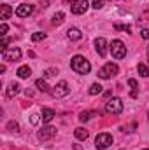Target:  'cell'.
Instances as JSON below:
<instances>
[{
  "label": "cell",
  "mask_w": 149,
  "mask_h": 150,
  "mask_svg": "<svg viewBox=\"0 0 149 150\" xmlns=\"http://www.w3.org/2000/svg\"><path fill=\"white\" fill-rule=\"evenodd\" d=\"M35 86H37L39 91H42V93H51V89H53V87H49V84H47L46 79H37L35 80Z\"/></svg>",
  "instance_id": "cell-14"
},
{
  "label": "cell",
  "mask_w": 149,
  "mask_h": 150,
  "mask_svg": "<svg viewBox=\"0 0 149 150\" xmlns=\"http://www.w3.org/2000/svg\"><path fill=\"white\" fill-rule=\"evenodd\" d=\"M70 93V87H69V84H67V80H60L53 89H51V96L53 98H65L67 94Z\"/></svg>",
  "instance_id": "cell-4"
},
{
  "label": "cell",
  "mask_w": 149,
  "mask_h": 150,
  "mask_svg": "<svg viewBox=\"0 0 149 150\" xmlns=\"http://www.w3.org/2000/svg\"><path fill=\"white\" fill-rule=\"evenodd\" d=\"M9 42H11V40H9L7 37L2 38V42H0V47H2V51H4V49H7V44H9Z\"/></svg>",
  "instance_id": "cell-29"
},
{
  "label": "cell",
  "mask_w": 149,
  "mask_h": 150,
  "mask_svg": "<svg viewBox=\"0 0 149 150\" xmlns=\"http://www.w3.org/2000/svg\"><path fill=\"white\" fill-rule=\"evenodd\" d=\"M54 74H58V70H56V68H51V70H47V72H46V77H51V75H54Z\"/></svg>",
  "instance_id": "cell-31"
},
{
  "label": "cell",
  "mask_w": 149,
  "mask_h": 150,
  "mask_svg": "<svg viewBox=\"0 0 149 150\" xmlns=\"http://www.w3.org/2000/svg\"><path fill=\"white\" fill-rule=\"evenodd\" d=\"M142 150H149V149H142Z\"/></svg>",
  "instance_id": "cell-35"
},
{
  "label": "cell",
  "mask_w": 149,
  "mask_h": 150,
  "mask_svg": "<svg viewBox=\"0 0 149 150\" xmlns=\"http://www.w3.org/2000/svg\"><path fill=\"white\" fill-rule=\"evenodd\" d=\"M16 75H18L19 79H28V77L32 75V70H30V67H28V65H23V67H19V68H18Z\"/></svg>",
  "instance_id": "cell-15"
},
{
  "label": "cell",
  "mask_w": 149,
  "mask_h": 150,
  "mask_svg": "<svg viewBox=\"0 0 149 150\" xmlns=\"http://www.w3.org/2000/svg\"><path fill=\"white\" fill-rule=\"evenodd\" d=\"M46 38V33H42V32H35L34 35H32V42H40V40H44Z\"/></svg>",
  "instance_id": "cell-25"
},
{
  "label": "cell",
  "mask_w": 149,
  "mask_h": 150,
  "mask_svg": "<svg viewBox=\"0 0 149 150\" xmlns=\"http://www.w3.org/2000/svg\"><path fill=\"white\" fill-rule=\"evenodd\" d=\"M114 28H116V30H125V32H130V26H126V25H114Z\"/></svg>",
  "instance_id": "cell-30"
},
{
  "label": "cell",
  "mask_w": 149,
  "mask_h": 150,
  "mask_svg": "<svg viewBox=\"0 0 149 150\" xmlns=\"http://www.w3.org/2000/svg\"><path fill=\"white\" fill-rule=\"evenodd\" d=\"M67 2H70V4H74V2H75V0H67Z\"/></svg>",
  "instance_id": "cell-34"
},
{
  "label": "cell",
  "mask_w": 149,
  "mask_h": 150,
  "mask_svg": "<svg viewBox=\"0 0 149 150\" xmlns=\"http://www.w3.org/2000/svg\"><path fill=\"white\" fill-rule=\"evenodd\" d=\"M63 21H65V12H56V14L53 16V21H51V23H53L54 26H60Z\"/></svg>",
  "instance_id": "cell-19"
},
{
  "label": "cell",
  "mask_w": 149,
  "mask_h": 150,
  "mask_svg": "<svg viewBox=\"0 0 149 150\" xmlns=\"http://www.w3.org/2000/svg\"><path fill=\"white\" fill-rule=\"evenodd\" d=\"M21 58V49L19 47H7L2 51V59L4 61H18Z\"/></svg>",
  "instance_id": "cell-7"
},
{
  "label": "cell",
  "mask_w": 149,
  "mask_h": 150,
  "mask_svg": "<svg viewBox=\"0 0 149 150\" xmlns=\"http://www.w3.org/2000/svg\"><path fill=\"white\" fill-rule=\"evenodd\" d=\"M128 86L133 89V91H132V98H137V89H139L137 80H135V79H130V80H128Z\"/></svg>",
  "instance_id": "cell-21"
},
{
  "label": "cell",
  "mask_w": 149,
  "mask_h": 150,
  "mask_svg": "<svg viewBox=\"0 0 149 150\" xmlns=\"http://www.w3.org/2000/svg\"><path fill=\"white\" fill-rule=\"evenodd\" d=\"M111 145H112V136L109 133H100L95 138V147L98 150H105V149H109Z\"/></svg>",
  "instance_id": "cell-6"
},
{
  "label": "cell",
  "mask_w": 149,
  "mask_h": 150,
  "mask_svg": "<svg viewBox=\"0 0 149 150\" xmlns=\"http://www.w3.org/2000/svg\"><path fill=\"white\" fill-rule=\"evenodd\" d=\"M88 7H90V4H88V0H75L74 4L70 5V11H72V14H84L86 11H88Z\"/></svg>",
  "instance_id": "cell-9"
},
{
  "label": "cell",
  "mask_w": 149,
  "mask_h": 150,
  "mask_svg": "<svg viewBox=\"0 0 149 150\" xmlns=\"http://www.w3.org/2000/svg\"><path fill=\"white\" fill-rule=\"evenodd\" d=\"M74 136L77 138V140H81V142H84L88 136H90V133H88V129L86 127H77L74 131Z\"/></svg>",
  "instance_id": "cell-17"
},
{
  "label": "cell",
  "mask_w": 149,
  "mask_h": 150,
  "mask_svg": "<svg viewBox=\"0 0 149 150\" xmlns=\"http://www.w3.org/2000/svg\"><path fill=\"white\" fill-rule=\"evenodd\" d=\"M53 117H54V110H51V108H42V122H51L53 120Z\"/></svg>",
  "instance_id": "cell-18"
},
{
  "label": "cell",
  "mask_w": 149,
  "mask_h": 150,
  "mask_svg": "<svg viewBox=\"0 0 149 150\" xmlns=\"http://www.w3.org/2000/svg\"><path fill=\"white\" fill-rule=\"evenodd\" d=\"M102 89H104V87H102L100 84H91V87H90V94H91V96H97V94L102 93Z\"/></svg>",
  "instance_id": "cell-22"
},
{
  "label": "cell",
  "mask_w": 149,
  "mask_h": 150,
  "mask_svg": "<svg viewBox=\"0 0 149 150\" xmlns=\"http://www.w3.org/2000/svg\"><path fill=\"white\" fill-rule=\"evenodd\" d=\"M30 122H32V124H37V122H39V115L34 113V115H32V119H30Z\"/></svg>",
  "instance_id": "cell-32"
},
{
  "label": "cell",
  "mask_w": 149,
  "mask_h": 150,
  "mask_svg": "<svg viewBox=\"0 0 149 150\" xmlns=\"http://www.w3.org/2000/svg\"><path fill=\"white\" fill-rule=\"evenodd\" d=\"M32 12H34V5H30V4H21V5L16 7V16L18 18H28Z\"/></svg>",
  "instance_id": "cell-11"
},
{
  "label": "cell",
  "mask_w": 149,
  "mask_h": 150,
  "mask_svg": "<svg viewBox=\"0 0 149 150\" xmlns=\"http://www.w3.org/2000/svg\"><path fill=\"white\" fill-rule=\"evenodd\" d=\"M53 136H56V127H53V126H44V127L37 133V138L40 142H47V140H51Z\"/></svg>",
  "instance_id": "cell-8"
},
{
  "label": "cell",
  "mask_w": 149,
  "mask_h": 150,
  "mask_svg": "<svg viewBox=\"0 0 149 150\" xmlns=\"http://www.w3.org/2000/svg\"><path fill=\"white\" fill-rule=\"evenodd\" d=\"M137 72L140 77H149V67H146L144 63H139L137 65Z\"/></svg>",
  "instance_id": "cell-20"
},
{
  "label": "cell",
  "mask_w": 149,
  "mask_h": 150,
  "mask_svg": "<svg viewBox=\"0 0 149 150\" xmlns=\"http://www.w3.org/2000/svg\"><path fill=\"white\" fill-rule=\"evenodd\" d=\"M93 115H97V112H81L79 113V120H81V122H86V120H90Z\"/></svg>",
  "instance_id": "cell-24"
},
{
  "label": "cell",
  "mask_w": 149,
  "mask_h": 150,
  "mask_svg": "<svg viewBox=\"0 0 149 150\" xmlns=\"http://www.w3.org/2000/svg\"><path fill=\"white\" fill-rule=\"evenodd\" d=\"M119 72V67L116 65V63H105L100 70H98V77L100 79H111L114 75H117Z\"/></svg>",
  "instance_id": "cell-5"
},
{
  "label": "cell",
  "mask_w": 149,
  "mask_h": 150,
  "mask_svg": "<svg viewBox=\"0 0 149 150\" xmlns=\"http://www.w3.org/2000/svg\"><path fill=\"white\" fill-rule=\"evenodd\" d=\"M91 7H93V9H97V11H98V9H102V7H104V0H93V5H91Z\"/></svg>",
  "instance_id": "cell-26"
},
{
  "label": "cell",
  "mask_w": 149,
  "mask_h": 150,
  "mask_svg": "<svg viewBox=\"0 0 149 150\" xmlns=\"http://www.w3.org/2000/svg\"><path fill=\"white\" fill-rule=\"evenodd\" d=\"M146 52H148V61H149V44H148V47H146Z\"/></svg>",
  "instance_id": "cell-33"
},
{
  "label": "cell",
  "mask_w": 149,
  "mask_h": 150,
  "mask_svg": "<svg viewBox=\"0 0 149 150\" xmlns=\"http://www.w3.org/2000/svg\"><path fill=\"white\" fill-rule=\"evenodd\" d=\"M21 91V86L18 84V82H11L9 86H7V91H5V94H7V98H14L18 93Z\"/></svg>",
  "instance_id": "cell-12"
},
{
  "label": "cell",
  "mask_w": 149,
  "mask_h": 150,
  "mask_svg": "<svg viewBox=\"0 0 149 150\" xmlns=\"http://www.w3.org/2000/svg\"><path fill=\"white\" fill-rule=\"evenodd\" d=\"M111 54L114 59H123L125 56H126V47H125V44L121 42V40H112L111 42Z\"/></svg>",
  "instance_id": "cell-2"
},
{
  "label": "cell",
  "mask_w": 149,
  "mask_h": 150,
  "mask_svg": "<svg viewBox=\"0 0 149 150\" xmlns=\"http://www.w3.org/2000/svg\"><path fill=\"white\" fill-rule=\"evenodd\" d=\"M7 131H11V133H18V131H19V124H18L16 120H9V122H7Z\"/></svg>",
  "instance_id": "cell-23"
},
{
  "label": "cell",
  "mask_w": 149,
  "mask_h": 150,
  "mask_svg": "<svg viewBox=\"0 0 149 150\" xmlns=\"http://www.w3.org/2000/svg\"><path fill=\"white\" fill-rule=\"evenodd\" d=\"M70 68L74 70L75 74L79 75H88L91 72V65H90V61L84 58V56H81V54H75L74 58L70 59Z\"/></svg>",
  "instance_id": "cell-1"
},
{
  "label": "cell",
  "mask_w": 149,
  "mask_h": 150,
  "mask_svg": "<svg viewBox=\"0 0 149 150\" xmlns=\"http://www.w3.org/2000/svg\"><path fill=\"white\" fill-rule=\"evenodd\" d=\"M95 49H97V54L100 58H105L107 56V40L104 37L95 38Z\"/></svg>",
  "instance_id": "cell-10"
},
{
  "label": "cell",
  "mask_w": 149,
  "mask_h": 150,
  "mask_svg": "<svg viewBox=\"0 0 149 150\" xmlns=\"http://www.w3.org/2000/svg\"><path fill=\"white\" fill-rule=\"evenodd\" d=\"M7 30H9V26H7L5 23H2V26H0V35L5 37V35H7Z\"/></svg>",
  "instance_id": "cell-27"
},
{
  "label": "cell",
  "mask_w": 149,
  "mask_h": 150,
  "mask_svg": "<svg viewBox=\"0 0 149 150\" xmlns=\"http://www.w3.org/2000/svg\"><path fill=\"white\" fill-rule=\"evenodd\" d=\"M140 37L149 40V28H142V30H140Z\"/></svg>",
  "instance_id": "cell-28"
},
{
  "label": "cell",
  "mask_w": 149,
  "mask_h": 150,
  "mask_svg": "<svg viewBox=\"0 0 149 150\" xmlns=\"http://www.w3.org/2000/svg\"><path fill=\"white\" fill-rule=\"evenodd\" d=\"M11 14H12V7L7 5V4H2V5H0V19L5 21V19L11 18Z\"/></svg>",
  "instance_id": "cell-13"
},
{
  "label": "cell",
  "mask_w": 149,
  "mask_h": 150,
  "mask_svg": "<svg viewBox=\"0 0 149 150\" xmlns=\"http://www.w3.org/2000/svg\"><path fill=\"white\" fill-rule=\"evenodd\" d=\"M67 37L70 38V40H81V38H82V32H81L79 28H69Z\"/></svg>",
  "instance_id": "cell-16"
},
{
  "label": "cell",
  "mask_w": 149,
  "mask_h": 150,
  "mask_svg": "<svg viewBox=\"0 0 149 150\" xmlns=\"http://www.w3.org/2000/svg\"><path fill=\"white\" fill-rule=\"evenodd\" d=\"M105 112L111 113V115H119V113L123 112V101H121V98H111L107 103H105Z\"/></svg>",
  "instance_id": "cell-3"
}]
</instances>
